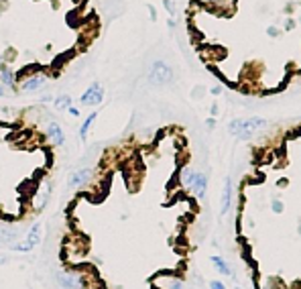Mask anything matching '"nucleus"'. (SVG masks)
I'll use <instances>...</instances> for the list:
<instances>
[{
    "instance_id": "f257e3e1",
    "label": "nucleus",
    "mask_w": 301,
    "mask_h": 289,
    "mask_svg": "<svg viewBox=\"0 0 301 289\" xmlns=\"http://www.w3.org/2000/svg\"><path fill=\"white\" fill-rule=\"evenodd\" d=\"M264 126H266V120H264V118H260V116H248V118H234V120H230L228 131H230V135H234L236 139L246 141V139H250L254 133H258L260 128H264Z\"/></svg>"
},
{
    "instance_id": "f03ea898",
    "label": "nucleus",
    "mask_w": 301,
    "mask_h": 289,
    "mask_svg": "<svg viewBox=\"0 0 301 289\" xmlns=\"http://www.w3.org/2000/svg\"><path fill=\"white\" fill-rule=\"evenodd\" d=\"M49 84V76L45 72L35 70L33 74H26L20 80H16V92L20 94H35L39 90H43Z\"/></svg>"
},
{
    "instance_id": "7ed1b4c3",
    "label": "nucleus",
    "mask_w": 301,
    "mask_h": 289,
    "mask_svg": "<svg viewBox=\"0 0 301 289\" xmlns=\"http://www.w3.org/2000/svg\"><path fill=\"white\" fill-rule=\"evenodd\" d=\"M146 80H148V84H153V86L171 84L173 82V70L165 61H155L153 66H150L148 74H146Z\"/></svg>"
},
{
    "instance_id": "20e7f679",
    "label": "nucleus",
    "mask_w": 301,
    "mask_h": 289,
    "mask_svg": "<svg viewBox=\"0 0 301 289\" xmlns=\"http://www.w3.org/2000/svg\"><path fill=\"white\" fill-rule=\"evenodd\" d=\"M102 100H104V86L100 82H92L90 88L82 94L80 104L82 106H98V104H102Z\"/></svg>"
},
{
    "instance_id": "39448f33",
    "label": "nucleus",
    "mask_w": 301,
    "mask_h": 289,
    "mask_svg": "<svg viewBox=\"0 0 301 289\" xmlns=\"http://www.w3.org/2000/svg\"><path fill=\"white\" fill-rule=\"evenodd\" d=\"M55 281L62 289H84V277L74 271H59Z\"/></svg>"
},
{
    "instance_id": "423d86ee",
    "label": "nucleus",
    "mask_w": 301,
    "mask_h": 289,
    "mask_svg": "<svg viewBox=\"0 0 301 289\" xmlns=\"http://www.w3.org/2000/svg\"><path fill=\"white\" fill-rule=\"evenodd\" d=\"M90 179H92V169H90V167H80V169H76V171L70 175L68 187H70V189H80V187H84Z\"/></svg>"
},
{
    "instance_id": "0eeeda50",
    "label": "nucleus",
    "mask_w": 301,
    "mask_h": 289,
    "mask_svg": "<svg viewBox=\"0 0 301 289\" xmlns=\"http://www.w3.org/2000/svg\"><path fill=\"white\" fill-rule=\"evenodd\" d=\"M47 139H49V143L51 145H55V147H62L64 145V141H66V133H64V126L59 124V122H55V120H51L49 124H47Z\"/></svg>"
},
{
    "instance_id": "6e6552de",
    "label": "nucleus",
    "mask_w": 301,
    "mask_h": 289,
    "mask_svg": "<svg viewBox=\"0 0 301 289\" xmlns=\"http://www.w3.org/2000/svg\"><path fill=\"white\" fill-rule=\"evenodd\" d=\"M0 84L6 86L8 92H16V72L10 66H6L4 61L0 63Z\"/></svg>"
},
{
    "instance_id": "1a4fd4ad",
    "label": "nucleus",
    "mask_w": 301,
    "mask_h": 289,
    "mask_svg": "<svg viewBox=\"0 0 301 289\" xmlns=\"http://www.w3.org/2000/svg\"><path fill=\"white\" fill-rule=\"evenodd\" d=\"M22 230L16 228V226H10V224H0V246L2 244H10V242H16L20 238Z\"/></svg>"
},
{
    "instance_id": "9d476101",
    "label": "nucleus",
    "mask_w": 301,
    "mask_h": 289,
    "mask_svg": "<svg viewBox=\"0 0 301 289\" xmlns=\"http://www.w3.org/2000/svg\"><path fill=\"white\" fill-rule=\"evenodd\" d=\"M230 204H232V179H230V177H226V181H224V189H222V198H220V212H222V216H224V214H228Z\"/></svg>"
},
{
    "instance_id": "9b49d317",
    "label": "nucleus",
    "mask_w": 301,
    "mask_h": 289,
    "mask_svg": "<svg viewBox=\"0 0 301 289\" xmlns=\"http://www.w3.org/2000/svg\"><path fill=\"white\" fill-rule=\"evenodd\" d=\"M41 240H43V224L41 222H37V224H33L31 228H28V232H26V240L24 242H28L33 248L37 246V244H41Z\"/></svg>"
},
{
    "instance_id": "f8f14e48",
    "label": "nucleus",
    "mask_w": 301,
    "mask_h": 289,
    "mask_svg": "<svg viewBox=\"0 0 301 289\" xmlns=\"http://www.w3.org/2000/svg\"><path fill=\"white\" fill-rule=\"evenodd\" d=\"M49 194H51V187H49V183H41V187H39V191H37V196H35V210L37 212H41L43 208H45V204H47V200H49Z\"/></svg>"
},
{
    "instance_id": "ddd939ff",
    "label": "nucleus",
    "mask_w": 301,
    "mask_h": 289,
    "mask_svg": "<svg viewBox=\"0 0 301 289\" xmlns=\"http://www.w3.org/2000/svg\"><path fill=\"white\" fill-rule=\"evenodd\" d=\"M190 189L194 191V196L204 198L206 196V189H208V177L204 173H196V179H194V183H192Z\"/></svg>"
},
{
    "instance_id": "4468645a",
    "label": "nucleus",
    "mask_w": 301,
    "mask_h": 289,
    "mask_svg": "<svg viewBox=\"0 0 301 289\" xmlns=\"http://www.w3.org/2000/svg\"><path fill=\"white\" fill-rule=\"evenodd\" d=\"M98 114H100V112H90V114L84 118V122H82V126H80V139H82V141L88 139V133H90V128H92V124L96 122Z\"/></svg>"
},
{
    "instance_id": "2eb2a0df",
    "label": "nucleus",
    "mask_w": 301,
    "mask_h": 289,
    "mask_svg": "<svg viewBox=\"0 0 301 289\" xmlns=\"http://www.w3.org/2000/svg\"><path fill=\"white\" fill-rule=\"evenodd\" d=\"M51 104L55 110H68L70 106H74V100H72L70 94H62V96H57V98H53Z\"/></svg>"
},
{
    "instance_id": "dca6fc26",
    "label": "nucleus",
    "mask_w": 301,
    "mask_h": 289,
    "mask_svg": "<svg viewBox=\"0 0 301 289\" xmlns=\"http://www.w3.org/2000/svg\"><path fill=\"white\" fill-rule=\"evenodd\" d=\"M194 179H196V171L192 169V167H184L182 169V173H179V181H182V185L184 187H192V183H194Z\"/></svg>"
},
{
    "instance_id": "f3484780",
    "label": "nucleus",
    "mask_w": 301,
    "mask_h": 289,
    "mask_svg": "<svg viewBox=\"0 0 301 289\" xmlns=\"http://www.w3.org/2000/svg\"><path fill=\"white\" fill-rule=\"evenodd\" d=\"M212 265L222 273V275H232V269H230V265L222 259V256H212Z\"/></svg>"
},
{
    "instance_id": "a211bd4d",
    "label": "nucleus",
    "mask_w": 301,
    "mask_h": 289,
    "mask_svg": "<svg viewBox=\"0 0 301 289\" xmlns=\"http://www.w3.org/2000/svg\"><path fill=\"white\" fill-rule=\"evenodd\" d=\"M10 250H16V252H28V250H33V246L28 244V242H14V244H8Z\"/></svg>"
},
{
    "instance_id": "6ab92c4d",
    "label": "nucleus",
    "mask_w": 301,
    "mask_h": 289,
    "mask_svg": "<svg viewBox=\"0 0 301 289\" xmlns=\"http://www.w3.org/2000/svg\"><path fill=\"white\" fill-rule=\"evenodd\" d=\"M8 118H14V110L6 108V106H0V120H8Z\"/></svg>"
},
{
    "instance_id": "aec40b11",
    "label": "nucleus",
    "mask_w": 301,
    "mask_h": 289,
    "mask_svg": "<svg viewBox=\"0 0 301 289\" xmlns=\"http://www.w3.org/2000/svg\"><path fill=\"white\" fill-rule=\"evenodd\" d=\"M163 7H165V11L173 17L175 15V5H173V0H163Z\"/></svg>"
},
{
    "instance_id": "412c9836",
    "label": "nucleus",
    "mask_w": 301,
    "mask_h": 289,
    "mask_svg": "<svg viewBox=\"0 0 301 289\" xmlns=\"http://www.w3.org/2000/svg\"><path fill=\"white\" fill-rule=\"evenodd\" d=\"M167 289H184V283H182V281H177V279H173V281L169 283Z\"/></svg>"
},
{
    "instance_id": "4be33fe9",
    "label": "nucleus",
    "mask_w": 301,
    "mask_h": 289,
    "mask_svg": "<svg viewBox=\"0 0 301 289\" xmlns=\"http://www.w3.org/2000/svg\"><path fill=\"white\" fill-rule=\"evenodd\" d=\"M266 33H268V37H279V29L277 27H268Z\"/></svg>"
},
{
    "instance_id": "5701e85b",
    "label": "nucleus",
    "mask_w": 301,
    "mask_h": 289,
    "mask_svg": "<svg viewBox=\"0 0 301 289\" xmlns=\"http://www.w3.org/2000/svg\"><path fill=\"white\" fill-rule=\"evenodd\" d=\"M210 289H226V285L222 281H212L210 283Z\"/></svg>"
},
{
    "instance_id": "b1692460",
    "label": "nucleus",
    "mask_w": 301,
    "mask_h": 289,
    "mask_svg": "<svg viewBox=\"0 0 301 289\" xmlns=\"http://www.w3.org/2000/svg\"><path fill=\"white\" fill-rule=\"evenodd\" d=\"M66 112H68V114H70V116H74V118H78V116H80V110H78V108H76V106H70V108H68V110H66Z\"/></svg>"
},
{
    "instance_id": "393cba45",
    "label": "nucleus",
    "mask_w": 301,
    "mask_h": 289,
    "mask_svg": "<svg viewBox=\"0 0 301 289\" xmlns=\"http://www.w3.org/2000/svg\"><path fill=\"white\" fill-rule=\"evenodd\" d=\"M273 212H277V214H281V212H283V204H281L279 200H275V202H273Z\"/></svg>"
},
{
    "instance_id": "a878e982",
    "label": "nucleus",
    "mask_w": 301,
    "mask_h": 289,
    "mask_svg": "<svg viewBox=\"0 0 301 289\" xmlns=\"http://www.w3.org/2000/svg\"><path fill=\"white\" fill-rule=\"evenodd\" d=\"M39 102H41V104H51V102H53V96H49V94H47V96H41Z\"/></svg>"
},
{
    "instance_id": "bb28decb",
    "label": "nucleus",
    "mask_w": 301,
    "mask_h": 289,
    "mask_svg": "<svg viewBox=\"0 0 301 289\" xmlns=\"http://www.w3.org/2000/svg\"><path fill=\"white\" fill-rule=\"evenodd\" d=\"M148 15H150V21H157V11L153 5H148Z\"/></svg>"
},
{
    "instance_id": "cd10ccee",
    "label": "nucleus",
    "mask_w": 301,
    "mask_h": 289,
    "mask_svg": "<svg viewBox=\"0 0 301 289\" xmlns=\"http://www.w3.org/2000/svg\"><path fill=\"white\" fill-rule=\"evenodd\" d=\"M8 94H10V92H8V88L0 84V98H4V96H8Z\"/></svg>"
},
{
    "instance_id": "c85d7f7f",
    "label": "nucleus",
    "mask_w": 301,
    "mask_h": 289,
    "mask_svg": "<svg viewBox=\"0 0 301 289\" xmlns=\"http://www.w3.org/2000/svg\"><path fill=\"white\" fill-rule=\"evenodd\" d=\"M210 92H212V96H220V94H222V86H214Z\"/></svg>"
},
{
    "instance_id": "c756f323",
    "label": "nucleus",
    "mask_w": 301,
    "mask_h": 289,
    "mask_svg": "<svg viewBox=\"0 0 301 289\" xmlns=\"http://www.w3.org/2000/svg\"><path fill=\"white\" fill-rule=\"evenodd\" d=\"M210 112H212V116H216V114H218V104H216V102L212 104V108H210Z\"/></svg>"
},
{
    "instance_id": "7c9ffc66",
    "label": "nucleus",
    "mask_w": 301,
    "mask_h": 289,
    "mask_svg": "<svg viewBox=\"0 0 301 289\" xmlns=\"http://www.w3.org/2000/svg\"><path fill=\"white\" fill-rule=\"evenodd\" d=\"M8 263V256H4V254H0V265H6Z\"/></svg>"
},
{
    "instance_id": "2f4dec72",
    "label": "nucleus",
    "mask_w": 301,
    "mask_h": 289,
    "mask_svg": "<svg viewBox=\"0 0 301 289\" xmlns=\"http://www.w3.org/2000/svg\"><path fill=\"white\" fill-rule=\"evenodd\" d=\"M206 124H208L210 128H214V126H216V120H214V118H208V122H206Z\"/></svg>"
},
{
    "instance_id": "473e14b6",
    "label": "nucleus",
    "mask_w": 301,
    "mask_h": 289,
    "mask_svg": "<svg viewBox=\"0 0 301 289\" xmlns=\"http://www.w3.org/2000/svg\"><path fill=\"white\" fill-rule=\"evenodd\" d=\"M167 27H169V29H173V27H175V21H173V19H169V21H167Z\"/></svg>"
},
{
    "instance_id": "72a5a7b5",
    "label": "nucleus",
    "mask_w": 301,
    "mask_h": 289,
    "mask_svg": "<svg viewBox=\"0 0 301 289\" xmlns=\"http://www.w3.org/2000/svg\"><path fill=\"white\" fill-rule=\"evenodd\" d=\"M299 234H301V224H299Z\"/></svg>"
},
{
    "instance_id": "f704fd0d",
    "label": "nucleus",
    "mask_w": 301,
    "mask_h": 289,
    "mask_svg": "<svg viewBox=\"0 0 301 289\" xmlns=\"http://www.w3.org/2000/svg\"><path fill=\"white\" fill-rule=\"evenodd\" d=\"M0 63H2V55H0Z\"/></svg>"
},
{
    "instance_id": "c9c22d12",
    "label": "nucleus",
    "mask_w": 301,
    "mask_h": 289,
    "mask_svg": "<svg viewBox=\"0 0 301 289\" xmlns=\"http://www.w3.org/2000/svg\"><path fill=\"white\" fill-rule=\"evenodd\" d=\"M266 289H270V287H266Z\"/></svg>"
}]
</instances>
